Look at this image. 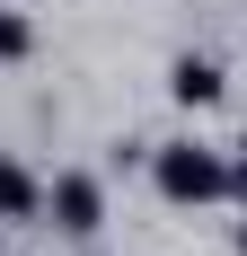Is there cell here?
<instances>
[{
    "instance_id": "1",
    "label": "cell",
    "mask_w": 247,
    "mask_h": 256,
    "mask_svg": "<svg viewBox=\"0 0 247 256\" xmlns=\"http://www.w3.org/2000/svg\"><path fill=\"white\" fill-rule=\"evenodd\" d=\"M150 177L168 204H221L230 194V159L203 150V142H168V150H150Z\"/></svg>"
},
{
    "instance_id": "2",
    "label": "cell",
    "mask_w": 247,
    "mask_h": 256,
    "mask_svg": "<svg viewBox=\"0 0 247 256\" xmlns=\"http://www.w3.org/2000/svg\"><path fill=\"white\" fill-rule=\"evenodd\" d=\"M44 212H53V230H71V238H88V230L106 221V194H98V177H53Z\"/></svg>"
},
{
    "instance_id": "3",
    "label": "cell",
    "mask_w": 247,
    "mask_h": 256,
    "mask_svg": "<svg viewBox=\"0 0 247 256\" xmlns=\"http://www.w3.org/2000/svg\"><path fill=\"white\" fill-rule=\"evenodd\" d=\"M168 98L176 106H221V62H194V53H186L168 71Z\"/></svg>"
},
{
    "instance_id": "4",
    "label": "cell",
    "mask_w": 247,
    "mask_h": 256,
    "mask_svg": "<svg viewBox=\"0 0 247 256\" xmlns=\"http://www.w3.org/2000/svg\"><path fill=\"white\" fill-rule=\"evenodd\" d=\"M44 212V194H36V177H26L18 159H0V221H36Z\"/></svg>"
},
{
    "instance_id": "5",
    "label": "cell",
    "mask_w": 247,
    "mask_h": 256,
    "mask_svg": "<svg viewBox=\"0 0 247 256\" xmlns=\"http://www.w3.org/2000/svg\"><path fill=\"white\" fill-rule=\"evenodd\" d=\"M26 44H36V26H26V18H18V9H0V62H18V53H26Z\"/></svg>"
},
{
    "instance_id": "6",
    "label": "cell",
    "mask_w": 247,
    "mask_h": 256,
    "mask_svg": "<svg viewBox=\"0 0 247 256\" xmlns=\"http://www.w3.org/2000/svg\"><path fill=\"white\" fill-rule=\"evenodd\" d=\"M238 256H247V221H238Z\"/></svg>"
}]
</instances>
